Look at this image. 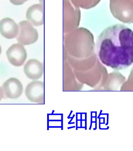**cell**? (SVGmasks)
I'll use <instances>...</instances> for the list:
<instances>
[{
	"mask_svg": "<svg viewBox=\"0 0 133 151\" xmlns=\"http://www.w3.org/2000/svg\"><path fill=\"white\" fill-rule=\"evenodd\" d=\"M64 41V52L68 56L82 59L94 55V37L88 29L80 27L65 34Z\"/></svg>",
	"mask_w": 133,
	"mask_h": 151,
	"instance_id": "7a4b0ae2",
	"label": "cell"
},
{
	"mask_svg": "<svg viewBox=\"0 0 133 151\" xmlns=\"http://www.w3.org/2000/svg\"><path fill=\"white\" fill-rule=\"evenodd\" d=\"M3 98L16 99L22 95L23 87L21 82L16 78H10L2 86Z\"/></svg>",
	"mask_w": 133,
	"mask_h": 151,
	"instance_id": "52a82bcc",
	"label": "cell"
},
{
	"mask_svg": "<svg viewBox=\"0 0 133 151\" xmlns=\"http://www.w3.org/2000/svg\"><path fill=\"white\" fill-rule=\"evenodd\" d=\"M80 10L71 0H64V34L78 28L80 20Z\"/></svg>",
	"mask_w": 133,
	"mask_h": 151,
	"instance_id": "3957f363",
	"label": "cell"
},
{
	"mask_svg": "<svg viewBox=\"0 0 133 151\" xmlns=\"http://www.w3.org/2000/svg\"><path fill=\"white\" fill-rule=\"evenodd\" d=\"M24 71L29 79L37 80L43 75V64L36 59H30L24 66Z\"/></svg>",
	"mask_w": 133,
	"mask_h": 151,
	"instance_id": "9c48e42d",
	"label": "cell"
},
{
	"mask_svg": "<svg viewBox=\"0 0 133 151\" xmlns=\"http://www.w3.org/2000/svg\"><path fill=\"white\" fill-rule=\"evenodd\" d=\"M39 1L41 3V4H43V1H44V0H39Z\"/></svg>",
	"mask_w": 133,
	"mask_h": 151,
	"instance_id": "5bb4252c",
	"label": "cell"
},
{
	"mask_svg": "<svg viewBox=\"0 0 133 151\" xmlns=\"http://www.w3.org/2000/svg\"><path fill=\"white\" fill-rule=\"evenodd\" d=\"M19 32V26L13 19L5 18L0 21V33L8 39L16 37Z\"/></svg>",
	"mask_w": 133,
	"mask_h": 151,
	"instance_id": "30bf717a",
	"label": "cell"
},
{
	"mask_svg": "<svg viewBox=\"0 0 133 151\" xmlns=\"http://www.w3.org/2000/svg\"><path fill=\"white\" fill-rule=\"evenodd\" d=\"M96 49L102 63L115 70L133 63V31L123 24L106 28L98 37Z\"/></svg>",
	"mask_w": 133,
	"mask_h": 151,
	"instance_id": "6da1fadb",
	"label": "cell"
},
{
	"mask_svg": "<svg viewBox=\"0 0 133 151\" xmlns=\"http://www.w3.org/2000/svg\"><path fill=\"white\" fill-rule=\"evenodd\" d=\"M38 38L37 30L28 21L24 20L19 23V32L16 40L19 43L23 45L34 43Z\"/></svg>",
	"mask_w": 133,
	"mask_h": 151,
	"instance_id": "277c9868",
	"label": "cell"
},
{
	"mask_svg": "<svg viewBox=\"0 0 133 151\" xmlns=\"http://www.w3.org/2000/svg\"><path fill=\"white\" fill-rule=\"evenodd\" d=\"M100 0H71L76 6L83 9H88L97 5Z\"/></svg>",
	"mask_w": 133,
	"mask_h": 151,
	"instance_id": "8fae6325",
	"label": "cell"
},
{
	"mask_svg": "<svg viewBox=\"0 0 133 151\" xmlns=\"http://www.w3.org/2000/svg\"><path fill=\"white\" fill-rule=\"evenodd\" d=\"M6 53L10 64L16 67L22 66L27 59V51L24 46L20 43L15 44L10 47Z\"/></svg>",
	"mask_w": 133,
	"mask_h": 151,
	"instance_id": "5b68a950",
	"label": "cell"
},
{
	"mask_svg": "<svg viewBox=\"0 0 133 151\" xmlns=\"http://www.w3.org/2000/svg\"><path fill=\"white\" fill-rule=\"evenodd\" d=\"M1 46H0V55H1Z\"/></svg>",
	"mask_w": 133,
	"mask_h": 151,
	"instance_id": "9a60e30c",
	"label": "cell"
},
{
	"mask_svg": "<svg viewBox=\"0 0 133 151\" xmlns=\"http://www.w3.org/2000/svg\"><path fill=\"white\" fill-rule=\"evenodd\" d=\"M11 3L14 5H21L29 0H9Z\"/></svg>",
	"mask_w": 133,
	"mask_h": 151,
	"instance_id": "7c38bea8",
	"label": "cell"
},
{
	"mask_svg": "<svg viewBox=\"0 0 133 151\" xmlns=\"http://www.w3.org/2000/svg\"><path fill=\"white\" fill-rule=\"evenodd\" d=\"M27 98L33 103H44V83L39 81H33L27 85L25 90Z\"/></svg>",
	"mask_w": 133,
	"mask_h": 151,
	"instance_id": "8992f818",
	"label": "cell"
},
{
	"mask_svg": "<svg viewBox=\"0 0 133 151\" xmlns=\"http://www.w3.org/2000/svg\"><path fill=\"white\" fill-rule=\"evenodd\" d=\"M26 18L32 25L42 26L44 23V8L42 4L33 5L27 10Z\"/></svg>",
	"mask_w": 133,
	"mask_h": 151,
	"instance_id": "ba28073f",
	"label": "cell"
},
{
	"mask_svg": "<svg viewBox=\"0 0 133 151\" xmlns=\"http://www.w3.org/2000/svg\"><path fill=\"white\" fill-rule=\"evenodd\" d=\"M3 98V92L2 88L0 87V101Z\"/></svg>",
	"mask_w": 133,
	"mask_h": 151,
	"instance_id": "4fadbf2b",
	"label": "cell"
}]
</instances>
